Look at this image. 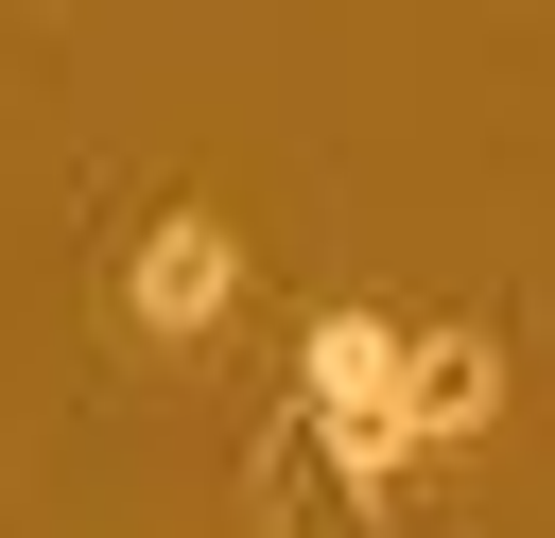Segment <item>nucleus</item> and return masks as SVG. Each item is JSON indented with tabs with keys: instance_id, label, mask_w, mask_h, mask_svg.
<instances>
[{
	"instance_id": "7ed1b4c3",
	"label": "nucleus",
	"mask_w": 555,
	"mask_h": 538,
	"mask_svg": "<svg viewBox=\"0 0 555 538\" xmlns=\"http://www.w3.org/2000/svg\"><path fill=\"white\" fill-rule=\"evenodd\" d=\"M486 417H503V347H486V330H399V434L451 451V434H486Z\"/></svg>"
},
{
	"instance_id": "f03ea898",
	"label": "nucleus",
	"mask_w": 555,
	"mask_h": 538,
	"mask_svg": "<svg viewBox=\"0 0 555 538\" xmlns=\"http://www.w3.org/2000/svg\"><path fill=\"white\" fill-rule=\"evenodd\" d=\"M295 399H312V434H399V330L382 312H312Z\"/></svg>"
},
{
	"instance_id": "f257e3e1",
	"label": "nucleus",
	"mask_w": 555,
	"mask_h": 538,
	"mask_svg": "<svg viewBox=\"0 0 555 538\" xmlns=\"http://www.w3.org/2000/svg\"><path fill=\"white\" fill-rule=\"evenodd\" d=\"M121 312H139L156 347H208V330L243 312V226H225V208H156V226L121 243Z\"/></svg>"
}]
</instances>
